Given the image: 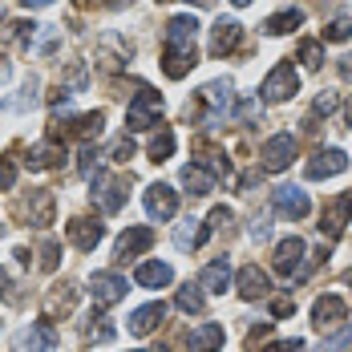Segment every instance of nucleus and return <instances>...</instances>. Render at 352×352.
<instances>
[{"instance_id":"49530a36","label":"nucleus","mask_w":352,"mask_h":352,"mask_svg":"<svg viewBox=\"0 0 352 352\" xmlns=\"http://www.w3.org/2000/svg\"><path fill=\"white\" fill-rule=\"evenodd\" d=\"M336 69H340V77H344V81H352V53H344V57L336 61Z\"/></svg>"},{"instance_id":"4468645a","label":"nucleus","mask_w":352,"mask_h":352,"mask_svg":"<svg viewBox=\"0 0 352 352\" xmlns=\"http://www.w3.org/2000/svg\"><path fill=\"white\" fill-rule=\"evenodd\" d=\"M150 247H154V231H150V227H130V231L118 235V243H113V259H118V263H130L134 255L150 251Z\"/></svg>"},{"instance_id":"aec40b11","label":"nucleus","mask_w":352,"mask_h":352,"mask_svg":"<svg viewBox=\"0 0 352 352\" xmlns=\"http://www.w3.org/2000/svg\"><path fill=\"white\" fill-rule=\"evenodd\" d=\"M344 316H349V304H344L340 296H332V292H328V296H320L316 304H312V324H316L320 332L336 328Z\"/></svg>"},{"instance_id":"39448f33","label":"nucleus","mask_w":352,"mask_h":352,"mask_svg":"<svg viewBox=\"0 0 352 352\" xmlns=\"http://www.w3.org/2000/svg\"><path fill=\"white\" fill-rule=\"evenodd\" d=\"M296 94H300V73L292 69V61H280L276 69L263 77V85H259V98L263 102H287Z\"/></svg>"},{"instance_id":"7c9ffc66","label":"nucleus","mask_w":352,"mask_h":352,"mask_svg":"<svg viewBox=\"0 0 352 352\" xmlns=\"http://www.w3.org/2000/svg\"><path fill=\"white\" fill-rule=\"evenodd\" d=\"M199 166H207L214 175V182H227V178H231V162H227L223 150H207V158H199Z\"/></svg>"},{"instance_id":"f704fd0d","label":"nucleus","mask_w":352,"mask_h":352,"mask_svg":"<svg viewBox=\"0 0 352 352\" xmlns=\"http://www.w3.org/2000/svg\"><path fill=\"white\" fill-rule=\"evenodd\" d=\"M36 94H41V81L29 77V81H25V89H21V98H16V102H4V109H29L36 102Z\"/></svg>"},{"instance_id":"cd10ccee","label":"nucleus","mask_w":352,"mask_h":352,"mask_svg":"<svg viewBox=\"0 0 352 352\" xmlns=\"http://www.w3.org/2000/svg\"><path fill=\"white\" fill-rule=\"evenodd\" d=\"M175 304L186 312V316H203V312H207V292H203V287H195V283H190V287H178Z\"/></svg>"},{"instance_id":"9d476101","label":"nucleus","mask_w":352,"mask_h":352,"mask_svg":"<svg viewBox=\"0 0 352 352\" xmlns=\"http://www.w3.org/2000/svg\"><path fill=\"white\" fill-rule=\"evenodd\" d=\"M12 352H57V328L45 324V320L21 328V332L12 336Z\"/></svg>"},{"instance_id":"8fccbe9b","label":"nucleus","mask_w":352,"mask_h":352,"mask_svg":"<svg viewBox=\"0 0 352 352\" xmlns=\"http://www.w3.org/2000/svg\"><path fill=\"white\" fill-rule=\"evenodd\" d=\"M344 122H349V130H352V102L344 106Z\"/></svg>"},{"instance_id":"2eb2a0df","label":"nucleus","mask_w":352,"mask_h":352,"mask_svg":"<svg viewBox=\"0 0 352 352\" xmlns=\"http://www.w3.org/2000/svg\"><path fill=\"white\" fill-rule=\"evenodd\" d=\"M102 235H106V223H98V219H69L65 223V239L77 251H94L102 243Z\"/></svg>"},{"instance_id":"c9c22d12","label":"nucleus","mask_w":352,"mask_h":352,"mask_svg":"<svg viewBox=\"0 0 352 352\" xmlns=\"http://www.w3.org/2000/svg\"><path fill=\"white\" fill-rule=\"evenodd\" d=\"M98 158H102V154H98V142H85V146H81V162H77V170H81L85 178H94Z\"/></svg>"},{"instance_id":"2f4dec72","label":"nucleus","mask_w":352,"mask_h":352,"mask_svg":"<svg viewBox=\"0 0 352 352\" xmlns=\"http://www.w3.org/2000/svg\"><path fill=\"white\" fill-rule=\"evenodd\" d=\"M73 296H77V292H73V283H65L61 292H53V296H49V304H45V316L53 320V316H61V312H69Z\"/></svg>"},{"instance_id":"6ab92c4d","label":"nucleus","mask_w":352,"mask_h":352,"mask_svg":"<svg viewBox=\"0 0 352 352\" xmlns=\"http://www.w3.org/2000/svg\"><path fill=\"white\" fill-rule=\"evenodd\" d=\"M25 219H29V227H36V231L53 227V219H57V203H53V195H49V190H33V195L25 199Z\"/></svg>"},{"instance_id":"f257e3e1","label":"nucleus","mask_w":352,"mask_h":352,"mask_svg":"<svg viewBox=\"0 0 352 352\" xmlns=\"http://www.w3.org/2000/svg\"><path fill=\"white\" fill-rule=\"evenodd\" d=\"M195 65H199V21L190 12H178L166 21L162 33V73L170 81H182Z\"/></svg>"},{"instance_id":"c03bdc74","label":"nucleus","mask_w":352,"mask_h":352,"mask_svg":"<svg viewBox=\"0 0 352 352\" xmlns=\"http://www.w3.org/2000/svg\"><path fill=\"white\" fill-rule=\"evenodd\" d=\"M12 182H16V166L0 162V190H12Z\"/></svg>"},{"instance_id":"5fc2aeb1","label":"nucleus","mask_w":352,"mask_h":352,"mask_svg":"<svg viewBox=\"0 0 352 352\" xmlns=\"http://www.w3.org/2000/svg\"><path fill=\"white\" fill-rule=\"evenodd\" d=\"M195 4H214V0H195Z\"/></svg>"},{"instance_id":"f03ea898","label":"nucleus","mask_w":352,"mask_h":352,"mask_svg":"<svg viewBox=\"0 0 352 352\" xmlns=\"http://www.w3.org/2000/svg\"><path fill=\"white\" fill-rule=\"evenodd\" d=\"M231 106H235V85H231V77H214L207 81L199 94H195V122H203V126H219V122H227L231 118Z\"/></svg>"},{"instance_id":"bb28decb","label":"nucleus","mask_w":352,"mask_h":352,"mask_svg":"<svg viewBox=\"0 0 352 352\" xmlns=\"http://www.w3.org/2000/svg\"><path fill=\"white\" fill-rule=\"evenodd\" d=\"M300 25H304V12H300V8H283V12H276V16L263 21V33L283 36V33H292V29H300Z\"/></svg>"},{"instance_id":"ddd939ff","label":"nucleus","mask_w":352,"mask_h":352,"mask_svg":"<svg viewBox=\"0 0 352 352\" xmlns=\"http://www.w3.org/2000/svg\"><path fill=\"white\" fill-rule=\"evenodd\" d=\"M126 287H130V283L122 280L118 272H94V280H89V296H94L98 308H113V304L126 300Z\"/></svg>"},{"instance_id":"09e8293b","label":"nucleus","mask_w":352,"mask_h":352,"mask_svg":"<svg viewBox=\"0 0 352 352\" xmlns=\"http://www.w3.org/2000/svg\"><path fill=\"white\" fill-rule=\"evenodd\" d=\"M25 8H45V4H53V0H21Z\"/></svg>"},{"instance_id":"a211bd4d","label":"nucleus","mask_w":352,"mask_h":352,"mask_svg":"<svg viewBox=\"0 0 352 352\" xmlns=\"http://www.w3.org/2000/svg\"><path fill=\"white\" fill-rule=\"evenodd\" d=\"M207 239H211L207 219H195V214H190V219H182V223L175 227V247H178V251H186V255H195Z\"/></svg>"},{"instance_id":"603ef678","label":"nucleus","mask_w":352,"mask_h":352,"mask_svg":"<svg viewBox=\"0 0 352 352\" xmlns=\"http://www.w3.org/2000/svg\"><path fill=\"white\" fill-rule=\"evenodd\" d=\"M231 4H235V8H247V4H251V0H231Z\"/></svg>"},{"instance_id":"6e6552de","label":"nucleus","mask_w":352,"mask_h":352,"mask_svg":"<svg viewBox=\"0 0 352 352\" xmlns=\"http://www.w3.org/2000/svg\"><path fill=\"white\" fill-rule=\"evenodd\" d=\"M272 263H276V272L280 276H304V263H308V243L300 239V235H287L276 243V255H272Z\"/></svg>"},{"instance_id":"393cba45","label":"nucleus","mask_w":352,"mask_h":352,"mask_svg":"<svg viewBox=\"0 0 352 352\" xmlns=\"http://www.w3.org/2000/svg\"><path fill=\"white\" fill-rule=\"evenodd\" d=\"M162 320H166V304H158V300L154 304H142V308L130 312V336H150Z\"/></svg>"},{"instance_id":"20e7f679","label":"nucleus","mask_w":352,"mask_h":352,"mask_svg":"<svg viewBox=\"0 0 352 352\" xmlns=\"http://www.w3.org/2000/svg\"><path fill=\"white\" fill-rule=\"evenodd\" d=\"M126 199H130V178L106 175V170L94 175V203H98L102 214H118L126 207Z\"/></svg>"},{"instance_id":"ea45409f","label":"nucleus","mask_w":352,"mask_h":352,"mask_svg":"<svg viewBox=\"0 0 352 352\" xmlns=\"http://www.w3.org/2000/svg\"><path fill=\"white\" fill-rule=\"evenodd\" d=\"M328 113H336V98L332 94H320L316 102H312V118H328Z\"/></svg>"},{"instance_id":"c85d7f7f","label":"nucleus","mask_w":352,"mask_h":352,"mask_svg":"<svg viewBox=\"0 0 352 352\" xmlns=\"http://www.w3.org/2000/svg\"><path fill=\"white\" fill-rule=\"evenodd\" d=\"M175 146H178V138L170 134V130H158V134L150 138V146H146V154H150L154 162H166V158L175 154Z\"/></svg>"},{"instance_id":"f3484780","label":"nucleus","mask_w":352,"mask_h":352,"mask_svg":"<svg viewBox=\"0 0 352 352\" xmlns=\"http://www.w3.org/2000/svg\"><path fill=\"white\" fill-rule=\"evenodd\" d=\"M235 287H239V296H243V300H267V296H272V280H267V272H263L259 263L239 267Z\"/></svg>"},{"instance_id":"1a4fd4ad","label":"nucleus","mask_w":352,"mask_h":352,"mask_svg":"<svg viewBox=\"0 0 352 352\" xmlns=\"http://www.w3.org/2000/svg\"><path fill=\"white\" fill-rule=\"evenodd\" d=\"M349 219H352V190L336 195V199H328V203H324V214H320V231H324V239H328V243L340 239L344 227H349Z\"/></svg>"},{"instance_id":"a19ab883","label":"nucleus","mask_w":352,"mask_h":352,"mask_svg":"<svg viewBox=\"0 0 352 352\" xmlns=\"http://www.w3.org/2000/svg\"><path fill=\"white\" fill-rule=\"evenodd\" d=\"M259 113H263V106H259L255 98H243V106H239V122H247V126H251Z\"/></svg>"},{"instance_id":"a18cd8bd","label":"nucleus","mask_w":352,"mask_h":352,"mask_svg":"<svg viewBox=\"0 0 352 352\" xmlns=\"http://www.w3.org/2000/svg\"><path fill=\"white\" fill-rule=\"evenodd\" d=\"M292 308H296L292 300H272V316H276V320H280V316H287Z\"/></svg>"},{"instance_id":"9b49d317","label":"nucleus","mask_w":352,"mask_h":352,"mask_svg":"<svg viewBox=\"0 0 352 352\" xmlns=\"http://www.w3.org/2000/svg\"><path fill=\"white\" fill-rule=\"evenodd\" d=\"M142 203H146V214H150L154 223H166V219L178 214V190L166 186V182H150L146 195H142Z\"/></svg>"},{"instance_id":"3c124183","label":"nucleus","mask_w":352,"mask_h":352,"mask_svg":"<svg viewBox=\"0 0 352 352\" xmlns=\"http://www.w3.org/2000/svg\"><path fill=\"white\" fill-rule=\"evenodd\" d=\"M109 8H122V4H126V0H106Z\"/></svg>"},{"instance_id":"864d4df0","label":"nucleus","mask_w":352,"mask_h":352,"mask_svg":"<svg viewBox=\"0 0 352 352\" xmlns=\"http://www.w3.org/2000/svg\"><path fill=\"white\" fill-rule=\"evenodd\" d=\"M344 283H349V287H352V272H349V276H344Z\"/></svg>"},{"instance_id":"58836bf2","label":"nucleus","mask_w":352,"mask_h":352,"mask_svg":"<svg viewBox=\"0 0 352 352\" xmlns=\"http://www.w3.org/2000/svg\"><path fill=\"white\" fill-rule=\"evenodd\" d=\"M94 320H98V324H89L85 336H89V340H113V328L106 324V316H94Z\"/></svg>"},{"instance_id":"b1692460","label":"nucleus","mask_w":352,"mask_h":352,"mask_svg":"<svg viewBox=\"0 0 352 352\" xmlns=\"http://www.w3.org/2000/svg\"><path fill=\"white\" fill-rule=\"evenodd\" d=\"M223 340H227L223 324L207 320V324H199V328L186 336V349H190V352H219V349H223Z\"/></svg>"},{"instance_id":"f8f14e48","label":"nucleus","mask_w":352,"mask_h":352,"mask_svg":"<svg viewBox=\"0 0 352 352\" xmlns=\"http://www.w3.org/2000/svg\"><path fill=\"white\" fill-rule=\"evenodd\" d=\"M349 170V154L340 150V146H328V150H316L312 158H308V166H304V175L320 182V178H336Z\"/></svg>"},{"instance_id":"473e14b6","label":"nucleus","mask_w":352,"mask_h":352,"mask_svg":"<svg viewBox=\"0 0 352 352\" xmlns=\"http://www.w3.org/2000/svg\"><path fill=\"white\" fill-rule=\"evenodd\" d=\"M296 57H300L308 69H320V65H324V41H300Z\"/></svg>"},{"instance_id":"a878e982","label":"nucleus","mask_w":352,"mask_h":352,"mask_svg":"<svg viewBox=\"0 0 352 352\" xmlns=\"http://www.w3.org/2000/svg\"><path fill=\"white\" fill-rule=\"evenodd\" d=\"M61 158H65V150L49 138V142H36L33 150L25 154V166L29 170H53V166H61Z\"/></svg>"},{"instance_id":"e433bc0d","label":"nucleus","mask_w":352,"mask_h":352,"mask_svg":"<svg viewBox=\"0 0 352 352\" xmlns=\"http://www.w3.org/2000/svg\"><path fill=\"white\" fill-rule=\"evenodd\" d=\"M134 154H138V146H134V138H130V134H126V138H118L113 146H109V158H113V162H130Z\"/></svg>"},{"instance_id":"423d86ee","label":"nucleus","mask_w":352,"mask_h":352,"mask_svg":"<svg viewBox=\"0 0 352 352\" xmlns=\"http://www.w3.org/2000/svg\"><path fill=\"white\" fill-rule=\"evenodd\" d=\"M272 207H276V214L292 219V223H300V219H308V214H312V199H308V190H304V186L283 182V186L272 190Z\"/></svg>"},{"instance_id":"4c0bfd02","label":"nucleus","mask_w":352,"mask_h":352,"mask_svg":"<svg viewBox=\"0 0 352 352\" xmlns=\"http://www.w3.org/2000/svg\"><path fill=\"white\" fill-rule=\"evenodd\" d=\"M231 219H235L231 207H214V211L207 214V227H211V231H227V227H231Z\"/></svg>"},{"instance_id":"4be33fe9","label":"nucleus","mask_w":352,"mask_h":352,"mask_svg":"<svg viewBox=\"0 0 352 352\" xmlns=\"http://www.w3.org/2000/svg\"><path fill=\"white\" fill-rule=\"evenodd\" d=\"M134 283L158 292V287H170V283H175V272H170V263H162V259H146V263H138V272H134Z\"/></svg>"},{"instance_id":"7ed1b4c3","label":"nucleus","mask_w":352,"mask_h":352,"mask_svg":"<svg viewBox=\"0 0 352 352\" xmlns=\"http://www.w3.org/2000/svg\"><path fill=\"white\" fill-rule=\"evenodd\" d=\"M162 109H166L162 94H154V89H142L138 98L130 102V109H126V134H142V130H154V126L162 122Z\"/></svg>"},{"instance_id":"dca6fc26","label":"nucleus","mask_w":352,"mask_h":352,"mask_svg":"<svg viewBox=\"0 0 352 352\" xmlns=\"http://www.w3.org/2000/svg\"><path fill=\"white\" fill-rule=\"evenodd\" d=\"M239 41H243V25L239 21H227V16H219L211 29V57H227V53H235L239 49Z\"/></svg>"},{"instance_id":"0eeeda50","label":"nucleus","mask_w":352,"mask_h":352,"mask_svg":"<svg viewBox=\"0 0 352 352\" xmlns=\"http://www.w3.org/2000/svg\"><path fill=\"white\" fill-rule=\"evenodd\" d=\"M292 158H296V138H292V134H272V138L259 146V166H263L267 175L287 170Z\"/></svg>"},{"instance_id":"412c9836","label":"nucleus","mask_w":352,"mask_h":352,"mask_svg":"<svg viewBox=\"0 0 352 352\" xmlns=\"http://www.w3.org/2000/svg\"><path fill=\"white\" fill-rule=\"evenodd\" d=\"M231 283H235V272H231V263H227V259H211V263L199 272V287H203V292H211V296H223Z\"/></svg>"},{"instance_id":"de8ad7c7","label":"nucleus","mask_w":352,"mask_h":352,"mask_svg":"<svg viewBox=\"0 0 352 352\" xmlns=\"http://www.w3.org/2000/svg\"><path fill=\"white\" fill-rule=\"evenodd\" d=\"M8 77H12V65H8V57H4V53H0V85H4V81H8Z\"/></svg>"},{"instance_id":"72a5a7b5","label":"nucleus","mask_w":352,"mask_h":352,"mask_svg":"<svg viewBox=\"0 0 352 352\" xmlns=\"http://www.w3.org/2000/svg\"><path fill=\"white\" fill-rule=\"evenodd\" d=\"M36 255H41V267H45V272H57V263H61V243H57V239H45Z\"/></svg>"},{"instance_id":"37998d69","label":"nucleus","mask_w":352,"mask_h":352,"mask_svg":"<svg viewBox=\"0 0 352 352\" xmlns=\"http://www.w3.org/2000/svg\"><path fill=\"white\" fill-rule=\"evenodd\" d=\"M304 349V340L300 336H292V340H276V344H267L263 352H300Z\"/></svg>"},{"instance_id":"79ce46f5","label":"nucleus","mask_w":352,"mask_h":352,"mask_svg":"<svg viewBox=\"0 0 352 352\" xmlns=\"http://www.w3.org/2000/svg\"><path fill=\"white\" fill-rule=\"evenodd\" d=\"M251 239H255V243H267V239H272V223H267L263 214L251 223Z\"/></svg>"},{"instance_id":"c756f323","label":"nucleus","mask_w":352,"mask_h":352,"mask_svg":"<svg viewBox=\"0 0 352 352\" xmlns=\"http://www.w3.org/2000/svg\"><path fill=\"white\" fill-rule=\"evenodd\" d=\"M352 36V8L349 12H336L328 25H324V41H349Z\"/></svg>"},{"instance_id":"5701e85b","label":"nucleus","mask_w":352,"mask_h":352,"mask_svg":"<svg viewBox=\"0 0 352 352\" xmlns=\"http://www.w3.org/2000/svg\"><path fill=\"white\" fill-rule=\"evenodd\" d=\"M178 178H182V186H186V195H190V199H207L214 186H219V182H214V175L207 170V166H199V162H186Z\"/></svg>"}]
</instances>
